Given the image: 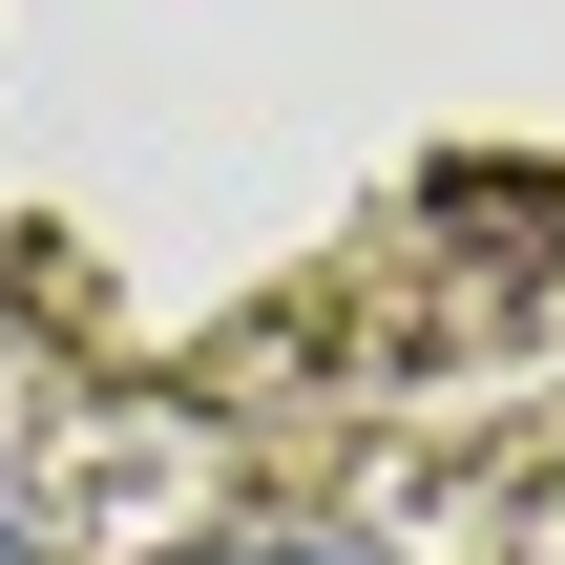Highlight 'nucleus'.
<instances>
[{
    "instance_id": "1",
    "label": "nucleus",
    "mask_w": 565,
    "mask_h": 565,
    "mask_svg": "<svg viewBox=\"0 0 565 565\" xmlns=\"http://www.w3.org/2000/svg\"><path fill=\"white\" fill-rule=\"evenodd\" d=\"M231 565H377V545H335V524H273V545H231Z\"/></svg>"
},
{
    "instance_id": "2",
    "label": "nucleus",
    "mask_w": 565,
    "mask_h": 565,
    "mask_svg": "<svg viewBox=\"0 0 565 565\" xmlns=\"http://www.w3.org/2000/svg\"><path fill=\"white\" fill-rule=\"evenodd\" d=\"M0 565H42V524H21V482H0Z\"/></svg>"
}]
</instances>
